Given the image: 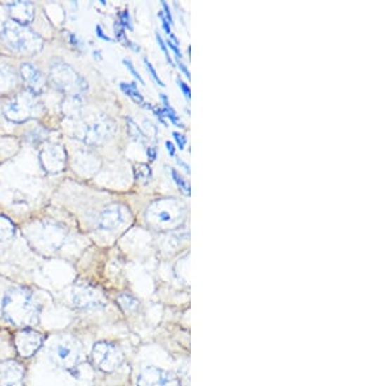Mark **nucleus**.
I'll return each instance as SVG.
<instances>
[{"mask_svg":"<svg viewBox=\"0 0 390 386\" xmlns=\"http://www.w3.org/2000/svg\"><path fill=\"white\" fill-rule=\"evenodd\" d=\"M39 304L34 295L25 288H12L4 294L1 300L3 318L12 326L18 328H30L39 321Z\"/></svg>","mask_w":390,"mask_h":386,"instance_id":"nucleus-1","label":"nucleus"},{"mask_svg":"<svg viewBox=\"0 0 390 386\" xmlns=\"http://www.w3.org/2000/svg\"><path fill=\"white\" fill-rule=\"evenodd\" d=\"M0 39L11 51L23 55H37L42 51L43 39L34 30L27 26L18 25L13 21H7L1 27Z\"/></svg>","mask_w":390,"mask_h":386,"instance_id":"nucleus-2","label":"nucleus"},{"mask_svg":"<svg viewBox=\"0 0 390 386\" xmlns=\"http://www.w3.org/2000/svg\"><path fill=\"white\" fill-rule=\"evenodd\" d=\"M184 214L185 206L170 198L153 202V205L147 208L146 219L147 223L151 224L155 228L170 229L181 223Z\"/></svg>","mask_w":390,"mask_h":386,"instance_id":"nucleus-3","label":"nucleus"},{"mask_svg":"<svg viewBox=\"0 0 390 386\" xmlns=\"http://www.w3.org/2000/svg\"><path fill=\"white\" fill-rule=\"evenodd\" d=\"M42 112V104L35 95L29 91L16 95L3 108V115L6 116V119L16 124H23L26 121L35 119Z\"/></svg>","mask_w":390,"mask_h":386,"instance_id":"nucleus-4","label":"nucleus"},{"mask_svg":"<svg viewBox=\"0 0 390 386\" xmlns=\"http://www.w3.org/2000/svg\"><path fill=\"white\" fill-rule=\"evenodd\" d=\"M49 356L54 364L67 371L76 368L82 358L81 346L75 338L60 335L52 341L49 347Z\"/></svg>","mask_w":390,"mask_h":386,"instance_id":"nucleus-5","label":"nucleus"},{"mask_svg":"<svg viewBox=\"0 0 390 386\" xmlns=\"http://www.w3.org/2000/svg\"><path fill=\"white\" fill-rule=\"evenodd\" d=\"M50 79L63 94L80 95L87 91V82L78 72L65 63H55L50 70Z\"/></svg>","mask_w":390,"mask_h":386,"instance_id":"nucleus-6","label":"nucleus"},{"mask_svg":"<svg viewBox=\"0 0 390 386\" xmlns=\"http://www.w3.org/2000/svg\"><path fill=\"white\" fill-rule=\"evenodd\" d=\"M94 366L103 372H115L124 361V355L116 345L110 342H98L92 350Z\"/></svg>","mask_w":390,"mask_h":386,"instance_id":"nucleus-7","label":"nucleus"},{"mask_svg":"<svg viewBox=\"0 0 390 386\" xmlns=\"http://www.w3.org/2000/svg\"><path fill=\"white\" fill-rule=\"evenodd\" d=\"M43 335L30 328L18 330L15 335V347L21 358H32L42 347Z\"/></svg>","mask_w":390,"mask_h":386,"instance_id":"nucleus-8","label":"nucleus"},{"mask_svg":"<svg viewBox=\"0 0 390 386\" xmlns=\"http://www.w3.org/2000/svg\"><path fill=\"white\" fill-rule=\"evenodd\" d=\"M137 386H181V382L170 371L149 366L138 376Z\"/></svg>","mask_w":390,"mask_h":386,"instance_id":"nucleus-9","label":"nucleus"},{"mask_svg":"<svg viewBox=\"0 0 390 386\" xmlns=\"http://www.w3.org/2000/svg\"><path fill=\"white\" fill-rule=\"evenodd\" d=\"M72 302L77 309H99L106 306L102 295L86 285H80L73 289Z\"/></svg>","mask_w":390,"mask_h":386,"instance_id":"nucleus-10","label":"nucleus"},{"mask_svg":"<svg viewBox=\"0 0 390 386\" xmlns=\"http://www.w3.org/2000/svg\"><path fill=\"white\" fill-rule=\"evenodd\" d=\"M41 164L43 169L49 173H59L65 168L67 153L59 145H50L41 151Z\"/></svg>","mask_w":390,"mask_h":386,"instance_id":"nucleus-11","label":"nucleus"},{"mask_svg":"<svg viewBox=\"0 0 390 386\" xmlns=\"http://www.w3.org/2000/svg\"><path fill=\"white\" fill-rule=\"evenodd\" d=\"M113 127L112 124L106 120L94 121L86 125L85 129L81 133V139L86 145H101L107 138L112 136Z\"/></svg>","mask_w":390,"mask_h":386,"instance_id":"nucleus-12","label":"nucleus"},{"mask_svg":"<svg viewBox=\"0 0 390 386\" xmlns=\"http://www.w3.org/2000/svg\"><path fill=\"white\" fill-rule=\"evenodd\" d=\"M25 369L16 361L0 363V386H23Z\"/></svg>","mask_w":390,"mask_h":386,"instance_id":"nucleus-13","label":"nucleus"},{"mask_svg":"<svg viewBox=\"0 0 390 386\" xmlns=\"http://www.w3.org/2000/svg\"><path fill=\"white\" fill-rule=\"evenodd\" d=\"M20 70L29 93H32L35 96L42 94L46 89V78L43 77L42 72L30 63L21 64Z\"/></svg>","mask_w":390,"mask_h":386,"instance_id":"nucleus-14","label":"nucleus"},{"mask_svg":"<svg viewBox=\"0 0 390 386\" xmlns=\"http://www.w3.org/2000/svg\"><path fill=\"white\" fill-rule=\"evenodd\" d=\"M11 21L18 25L26 26L33 22L35 16V8L30 1H13L8 4Z\"/></svg>","mask_w":390,"mask_h":386,"instance_id":"nucleus-15","label":"nucleus"},{"mask_svg":"<svg viewBox=\"0 0 390 386\" xmlns=\"http://www.w3.org/2000/svg\"><path fill=\"white\" fill-rule=\"evenodd\" d=\"M125 221V208L120 205H112L103 211L99 217V226L104 231L119 228Z\"/></svg>","mask_w":390,"mask_h":386,"instance_id":"nucleus-16","label":"nucleus"},{"mask_svg":"<svg viewBox=\"0 0 390 386\" xmlns=\"http://www.w3.org/2000/svg\"><path fill=\"white\" fill-rule=\"evenodd\" d=\"M61 111L68 119H78L84 112V101L80 95H70L61 104Z\"/></svg>","mask_w":390,"mask_h":386,"instance_id":"nucleus-17","label":"nucleus"},{"mask_svg":"<svg viewBox=\"0 0 390 386\" xmlns=\"http://www.w3.org/2000/svg\"><path fill=\"white\" fill-rule=\"evenodd\" d=\"M18 86V76L15 70L7 65L0 67V94H8Z\"/></svg>","mask_w":390,"mask_h":386,"instance_id":"nucleus-18","label":"nucleus"},{"mask_svg":"<svg viewBox=\"0 0 390 386\" xmlns=\"http://www.w3.org/2000/svg\"><path fill=\"white\" fill-rule=\"evenodd\" d=\"M161 102H163V112H164V116L167 117V119H170V122L173 124V125H176V127H178V128H185L184 127V124L181 122V120H180V117L177 116V113L175 112V110L170 107V101H168V98H167V95L165 94H161Z\"/></svg>","mask_w":390,"mask_h":386,"instance_id":"nucleus-19","label":"nucleus"},{"mask_svg":"<svg viewBox=\"0 0 390 386\" xmlns=\"http://www.w3.org/2000/svg\"><path fill=\"white\" fill-rule=\"evenodd\" d=\"M120 89L124 91V94H127L134 103L144 104V95L141 94V91L138 90L136 84L134 82H121L120 84Z\"/></svg>","mask_w":390,"mask_h":386,"instance_id":"nucleus-20","label":"nucleus"},{"mask_svg":"<svg viewBox=\"0 0 390 386\" xmlns=\"http://www.w3.org/2000/svg\"><path fill=\"white\" fill-rule=\"evenodd\" d=\"M15 231L16 228L8 217L0 214V242L11 240L15 236Z\"/></svg>","mask_w":390,"mask_h":386,"instance_id":"nucleus-21","label":"nucleus"},{"mask_svg":"<svg viewBox=\"0 0 390 386\" xmlns=\"http://www.w3.org/2000/svg\"><path fill=\"white\" fill-rule=\"evenodd\" d=\"M119 304L121 309H124L125 312H134L139 307V300H136L133 295L130 294H122L119 297Z\"/></svg>","mask_w":390,"mask_h":386,"instance_id":"nucleus-22","label":"nucleus"},{"mask_svg":"<svg viewBox=\"0 0 390 386\" xmlns=\"http://www.w3.org/2000/svg\"><path fill=\"white\" fill-rule=\"evenodd\" d=\"M127 133L130 134V137L134 138L138 142L144 143L147 141L146 137V133H144L142 129L139 128L136 124V121L130 117H127Z\"/></svg>","mask_w":390,"mask_h":386,"instance_id":"nucleus-23","label":"nucleus"},{"mask_svg":"<svg viewBox=\"0 0 390 386\" xmlns=\"http://www.w3.org/2000/svg\"><path fill=\"white\" fill-rule=\"evenodd\" d=\"M170 174H172V179H173V181L176 182V185H177L178 190L184 194V195H187V197H190V194H191V188H190V185L187 184V181L178 173L175 168H172V171H170Z\"/></svg>","mask_w":390,"mask_h":386,"instance_id":"nucleus-24","label":"nucleus"},{"mask_svg":"<svg viewBox=\"0 0 390 386\" xmlns=\"http://www.w3.org/2000/svg\"><path fill=\"white\" fill-rule=\"evenodd\" d=\"M134 173H136V180H144V184L150 180L151 176H153L151 168L147 164H138V165H136L134 167Z\"/></svg>","mask_w":390,"mask_h":386,"instance_id":"nucleus-25","label":"nucleus"},{"mask_svg":"<svg viewBox=\"0 0 390 386\" xmlns=\"http://www.w3.org/2000/svg\"><path fill=\"white\" fill-rule=\"evenodd\" d=\"M119 22L120 25L122 26L124 29L133 30V25H132V18H130V15H129V11H122V12H120Z\"/></svg>","mask_w":390,"mask_h":386,"instance_id":"nucleus-26","label":"nucleus"},{"mask_svg":"<svg viewBox=\"0 0 390 386\" xmlns=\"http://www.w3.org/2000/svg\"><path fill=\"white\" fill-rule=\"evenodd\" d=\"M155 35H156V41H158V43H159V47H161V51H163V53H164L165 59H167V61H168L170 65L173 67V65H175V63H173V60H172V58H170V51H168V49H167V44H165V42H164V39L161 38V35L159 34V32H156V34Z\"/></svg>","mask_w":390,"mask_h":386,"instance_id":"nucleus-27","label":"nucleus"},{"mask_svg":"<svg viewBox=\"0 0 390 386\" xmlns=\"http://www.w3.org/2000/svg\"><path fill=\"white\" fill-rule=\"evenodd\" d=\"M144 64H146V68L149 70V73H150V75H151V77L153 78V81H155L158 85L161 86V87H165L164 82L161 81V77H159V75L156 73V70L153 68V64H151L150 61L147 60V58H144Z\"/></svg>","mask_w":390,"mask_h":386,"instance_id":"nucleus-28","label":"nucleus"},{"mask_svg":"<svg viewBox=\"0 0 390 386\" xmlns=\"http://www.w3.org/2000/svg\"><path fill=\"white\" fill-rule=\"evenodd\" d=\"M124 65L127 67V70L134 76V78H137L142 85H144V79L142 78V76L137 72V69L134 68V65H133V63L132 61L129 60V59H124Z\"/></svg>","mask_w":390,"mask_h":386,"instance_id":"nucleus-29","label":"nucleus"},{"mask_svg":"<svg viewBox=\"0 0 390 386\" xmlns=\"http://www.w3.org/2000/svg\"><path fill=\"white\" fill-rule=\"evenodd\" d=\"M176 82H177L178 87L181 89L182 94L185 95V98H187V101H190V99H191V90H190V86L187 85V82H184L180 77H177Z\"/></svg>","mask_w":390,"mask_h":386,"instance_id":"nucleus-30","label":"nucleus"},{"mask_svg":"<svg viewBox=\"0 0 390 386\" xmlns=\"http://www.w3.org/2000/svg\"><path fill=\"white\" fill-rule=\"evenodd\" d=\"M144 105H146V108H150V110L155 113V116L159 119V121H161L163 125H167V122H165V116H164V112H163L161 108H159V107H153L151 104H144Z\"/></svg>","mask_w":390,"mask_h":386,"instance_id":"nucleus-31","label":"nucleus"},{"mask_svg":"<svg viewBox=\"0 0 390 386\" xmlns=\"http://www.w3.org/2000/svg\"><path fill=\"white\" fill-rule=\"evenodd\" d=\"M173 138H175V141L177 143L178 148L182 151L185 148V145H187V137L184 134H180L177 131H175L173 133Z\"/></svg>","mask_w":390,"mask_h":386,"instance_id":"nucleus-32","label":"nucleus"},{"mask_svg":"<svg viewBox=\"0 0 390 386\" xmlns=\"http://www.w3.org/2000/svg\"><path fill=\"white\" fill-rule=\"evenodd\" d=\"M115 35H116L118 41H121V39L127 41V35H125V29L120 25L119 21H116V24H115Z\"/></svg>","mask_w":390,"mask_h":386,"instance_id":"nucleus-33","label":"nucleus"},{"mask_svg":"<svg viewBox=\"0 0 390 386\" xmlns=\"http://www.w3.org/2000/svg\"><path fill=\"white\" fill-rule=\"evenodd\" d=\"M161 7H163V13H164V16H165V18L168 20L170 25H173V18H172V13H170V6H168V3L163 0V1H161Z\"/></svg>","mask_w":390,"mask_h":386,"instance_id":"nucleus-34","label":"nucleus"},{"mask_svg":"<svg viewBox=\"0 0 390 386\" xmlns=\"http://www.w3.org/2000/svg\"><path fill=\"white\" fill-rule=\"evenodd\" d=\"M158 16H159V18H161V25H163V29L165 30V33H167V34L168 35L172 34V30H170V22H168V20L165 18V16H164V13H163V11H159V13H158Z\"/></svg>","mask_w":390,"mask_h":386,"instance_id":"nucleus-35","label":"nucleus"},{"mask_svg":"<svg viewBox=\"0 0 390 386\" xmlns=\"http://www.w3.org/2000/svg\"><path fill=\"white\" fill-rule=\"evenodd\" d=\"M165 44L170 47V50L173 51V53L177 56V59H182V52H181V50L178 49L177 44L176 43L172 42L170 39H168L167 42H165Z\"/></svg>","mask_w":390,"mask_h":386,"instance_id":"nucleus-36","label":"nucleus"},{"mask_svg":"<svg viewBox=\"0 0 390 386\" xmlns=\"http://www.w3.org/2000/svg\"><path fill=\"white\" fill-rule=\"evenodd\" d=\"M95 32H96V35L101 38V39H103V41H107V42H112L113 39L112 38H110L108 35L104 34V32H103L102 26L101 25H96L95 26Z\"/></svg>","mask_w":390,"mask_h":386,"instance_id":"nucleus-37","label":"nucleus"},{"mask_svg":"<svg viewBox=\"0 0 390 386\" xmlns=\"http://www.w3.org/2000/svg\"><path fill=\"white\" fill-rule=\"evenodd\" d=\"M176 61H177V65L180 70H181V72L187 76V78L191 79V75H190V72H189V69H187V65H185L182 61L180 60V59H176Z\"/></svg>","mask_w":390,"mask_h":386,"instance_id":"nucleus-38","label":"nucleus"},{"mask_svg":"<svg viewBox=\"0 0 390 386\" xmlns=\"http://www.w3.org/2000/svg\"><path fill=\"white\" fill-rule=\"evenodd\" d=\"M146 154L149 156V159L153 162L156 157H158V153H156V148L155 147H147L146 148Z\"/></svg>","mask_w":390,"mask_h":386,"instance_id":"nucleus-39","label":"nucleus"},{"mask_svg":"<svg viewBox=\"0 0 390 386\" xmlns=\"http://www.w3.org/2000/svg\"><path fill=\"white\" fill-rule=\"evenodd\" d=\"M165 147H167V151L170 153V156L175 157L176 156V147H175V145L172 142H170V141H167L165 142Z\"/></svg>","mask_w":390,"mask_h":386,"instance_id":"nucleus-40","label":"nucleus"},{"mask_svg":"<svg viewBox=\"0 0 390 386\" xmlns=\"http://www.w3.org/2000/svg\"><path fill=\"white\" fill-rule=\"evenodd\" d=\"M69 41H70V43H72L73 46H76V47H81V42L78 41V38H77L76 35H69Z\"/></svg>","mask_w":390,"mask_h":386,"instance_id":"nucleus-41","label":"nucleus"},{"mask_svg":"<svg viewBox=\"0 0 390 386\" xmlns=\"http://www.w3.org/2000/svg\"><path fill=\"white\" fill-rule=\"evenodd\" d=\"M125 42H127V46H129L132 50H134L136 52L141 51V47H139L138 44H134V43L132 42V41H129V39H127Z\"/></svg>","mask_w":390,"mask_h":386,"instance_id":"nucleus-42","label":"nucleus"},{"mask_svg":"<svg viewBox=\"0 0 390 386\" xmlns=\"http://www.w3.org/2000/svg\"><path fill=\"white\" fill-rule=\"evenodd\" d=\"M177 163L181 164L182 167H184V169L187 172V173H190V168H189V165H187V163H184L182 160H180V159H177Z\"/></svg>","mask_w":390,"mask_h":386,"instance_id":"nucleus-43","label":"nucleus"}]
</instances>
